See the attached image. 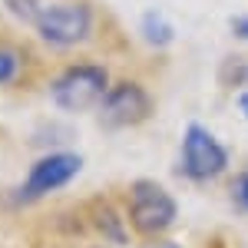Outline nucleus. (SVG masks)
Returning <instances> with one entry per match:
<instances>
[{"instance_id":"11","label":"nucleus","mask_w":248,"mask_h":248,"mask_svg":"<svg viewBox=\"0 0 248 248\" xmlns=\"http://www.w3.org/2000/svg\"><path fill=\"white\" fill-rule=\"evenodd\" d=\"M232 30H235V37L248 40V17H238V20H232Z\"/></svg>"},{"instance_id":"7","label":"nucleus","mask_w":248,"mask_h":248,"mask_svg":"<svg viewBox=\"0 0 248 248\" xmlns=\"http://www.w3.org/2000/svg\"><path fill=\"white\" fill-rule=\"evenodd\" d=\"M139 30H142V37H146V43L149 46H169L172 37H175V30H172V23L162 14H155V10H149V14H142V23H139Z\"/></svg>"},{"instance_id":"3","label":"nucleus","mask_w":248,"mask_h":248,"mask_svg":"<svg viewBox=\"0 0 248 248\" xmlns=\"http://www.w3.org/2000/svg\"><path fill=\"white\" fill-rule=\"evenodd\" d=\"M33 27L50 46H77L90 37L93 10L86 3H50L40 10Z\"/></svg>"},{"instance_id":"6","label":"nucleus","mask_w":248,"mask_h":248,"mask_svg":"<svg viewBox=\"0 0 248 248\" xmlns=\"http://www.w3.org/2000/svg\"><path fill=\"white\" fill-rule=\"evenodd\" d=\"M153 113V99L146 93V86H139L133 79H123L106 90L103 103H99V116L106 126L113 129H129V126H139L146 116Z\"/></svg>"},{"instance_id":"10","label":"nucleus","mask_w":248,"mask_h":248,"mask_svg":"<svg viewBox=\"0 0 248 248\" xmlns=\"http://www.w3.org/2000/svg\"><path fill=\"white\" fill-rule=\"evenodd\" d=\"M235 199H238V202L248 209V172L238 179V182H235Z\"/></svg>"},{"instance_id":"5","label":"nucleus","mask_w":248,"mask_h":248,"mask_svg":"<svg viewBox=\"0 0 248 248\" xmlns=\"http://www.w3.org/2000/svg\"><path fill=\"white\" fill-rule=\"evenodd\" d=\"M79 169H83V159H79L77 153L43 155V159H37V162L30 166L23 186H20V199H23V202H33V199H43V195H50V192L63 189V186H70L79 175Z\"/></svg>"},{"instance_id":"2","label":"nucleus","mask_w":248,"mask_h":248,"mask_svg":"<svg viewBox=\"0 0 248 248\" xmlns=\"http://www.w3.org/2000/svg\"><path fill=\"white\" fill-rule=\"evenodd\" d=\"M225 169H229V149L205 126L192 123L182 136V172L195 182H212Z\"/></svg>"},{"instance_id":"9","label":"nucleus","mask_w":248,"mask_h":248,"mask_svg":"<svg viewBox=\"0 0 248 248\" xmlns=\"http://www.w3.org/2000/svg\"><path fill=\"white\" fill-rule=\"evenodd\" d=\"M3 3H7V7H10V10H14L20 20H27V23H37L40 10H43L37 0H3Z\"/></svg>"},{"instance_id":"8","label":"nucleus","mask_w":248,"mask_h":248,"mask_svg":"<svg viewBox=\"0 0 248 248\" xmlns=\"http://www.w3.org/2000/svg\"><path fill=\"white\" fill-rule=\"evenodd\" d=\"M20 70H23L20 53L14 46H3V43H0V86H3V83H14V79L20 77Z\"/></svg>"},{"instance_id":"1","label":"nucleus","mask_w":248,"mask_h":248,"mask_svg":"<svg viewBox=\"0 0 248 248\" xmlns=\"http://www.w3.org/2000/svg\"><path fill=\"white\" fill-rule=\"evenodd\" d=\"M109 90V73L99 63H77L66 66L53 83H50V99L66 113H83L90 106H99Z\"/></svg>"},{"instance_id":"4","label":"nucleus","mask_w":248,"mask_h":248,"mask_svg":"<svg viewBox=\"0 0 248 248\" xmlns=\"http://www.w3.org/2000/svg\"><path fill=\"white\" fill-rule=\"evenodd\" d=\"M129 215L142 235H159L175 222L179 205L159 182H136L133 195H129Z\"/></svg>"},{"instance_id":"12","label":"nucleus","mask_w":248,"mask_h":248,"mask_svg":"<svg viewBox=\"0 0 248 248\" xmlns=\"http://www.w3.org/2000/svg\"><path fill=\"white\" fill-rule=\"evenodd\" d=\"M238 109L248 116V93H245V96H238Z\"/></svg>"},{"instance_id":"13","label":"nucleus","mask_w":248,"mask_h":248,"mask_svg":"<svg viewBox=\"0 0 248 248\" xmlns=\"http://www.w3.org/2000/svg\"><path fill=\"white\" fill-rule=\"evenodd\" d=\"M162 248H179V245H162Z\"/></svg>"}]
</instances>
